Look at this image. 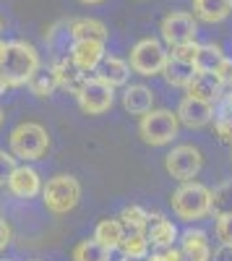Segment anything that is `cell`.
I'll return each mask as SVG.
<instances>
[{"instance_id": "6da1fadb", "label": "cell", "mask_w": 232, "mask_h": 261, "mask_svg": "<svg viewBox=\"0 0 232 261\" xmlns=\"http://www.w3.org/2000/svg\"><path fill=\"white\" fill-rule=\"evenodd\" d=\"M39 65H42V60L32 42L13 39V42H8V53H6L3 65H0V73L6 76L8 86H26Z\"/></svg>"}, {"instance_id": "7a4b0ae2", "label": "cell", "mask_w": 232, "mask_h": 261, "mask_svg": "<svg viewBox=\"0 0 232 261\" xmlns=\"http://www.w3.org/2000/svg\"><path fill=\"white\" fill-rule=\"evenodd\" d=\"M170 204L183 222H198L212 214V188L198 180L180 183V188L172 191Z\"/></svg>"}, {"instance_id": "3957f363", "label": "cell", "mask_w": 232, "mask_h": 261, "mask_svg": "<svg viewBox=\"0 0 232 261\" xmlns=\"http://www.w3.org/2000/svg\"><path fill=\"white\" fill-rule=\"evenodd\" d=\"M8 144H11V154L16 160H24V162H34L39 157L47 154L50 149V136H47V128L39 125V123H18L11 136H8Z\"/></svg>"}, {"instance_id": "277c9868", "label": "cell", "mask_w": 232, "mask_h": 261, "mask_svg": "<svg viewBox=\"0 0 232 261\" xmlns=\"http://www.w3.org/2000/svg\"><path fill=\"white\" fill-rule=\"evenodd\" d=\"M180 134V120L172 110L167 107H152L149 113H143L138 120V136L152 144V146H167L172 144Z\"/></svg>"}, {"instance_id": "5b68a950", "label": "cell", "mask_w": 232, "mask_h": 261, "mask_svg": "<svg viewBox=\"0 0 232 261\" xmlns=\"http://www.w3.org/2000/svg\"><path fill=\"white\" fill-rule=\"evenodd\" d=\"M42 201L52 214H68L81 201V183L73 175H55L42 183Z\"/></svg>"}, {"instance_id": "8992f818", "label": "cell", "mask_w": 232, "mask_h": 261, "mask_svg": "<svg viewBox=\"0 0 232 261\" xmlns=\"http://www.w3.org/2000/svg\"><path fill=\"white\" fill-rule=\"evenodd\" d=\"M167 58L170 55H167V50L162 47V42L154 39V37H146V39H138L133 45L128 65H131V71L138 73V76H159L164 71Z\"/></svg>"}, {"instance_id": "52a82bcc", "label": "cell", "mask_w": 232, "mask_h": 261, "mask_svg": "<svg viewBox=\"0 0 232 261\" xmlns=\"http://www.w3.org/2000/svg\"><path fill=\"white\" fill-rule=\"evenodd\" d=\"M201 167H204V154H201V149L193 146V144H180V146H175L170 154L164 157L167 175L180 180V183L196 180Z\"/></svg>"}, {"instance_id": "ba28073f", "label": "cell", "mask_w": 232, "mask_h": 261, "mask_svg": "<svg viewBox=\"0 0 232 261\" xmlns=\"http://www.w3.org/2000/svg\"><path fill=\"white\" fill-rule=\"evenodd\" d=\"M76 102L86 115H104L115 105V89L97 76H86V81L76 94Z\"/></svg>"}, {"instance_id": "9c48e42d", "label": "cell", "mask_w": 232, "mask_h": 261, "mask_svg": "<svg viewBox=\"0 0 232 261\" xmlns=\"http://www.w3.org/2000/svg\"><path fill=\"white\" fill-rule=\"evenodd\" d=\"M159 32H162V39L167 42V45L178 47V45H185V42H196L198 21L188 11H172V13H167L162 18Z\"/></svg>"}, {"instance_id": "30bf717a", "label": "cell", "mask_w": 232, "mask_h": 261, "mask_svg": "<svg viewBox=\"0 0 232 261\" xmlns=\"http://www.w3.org/2000/svg\"><path fill=\"white\" fill-rule=\"evenodd\" d=\"M185 92H188V97H191V99H201V102H206V105L217 107L219 99L224 97V84L219 81L217 73H198V71H196L193 79L188 81Z\"/></svg>"}, {"instance_id": "8fae6325", "label": "cell", "mask_w": 232, "mask_h": 261, "mask_svg": "<svg viewBox=\"0 0 232 261\" xmlns=\"http://www.w3.org/2000/svg\"><path fill=\"white\" fill-rule=\"evenodd\" d=\"M68 53H71L68 58L73 60V65L81 73L97 71L99 60L107 55V53H104V42H94V39H73Z\"/></svg>"}, {"instance_id": "7c38bea8", "label": "cell", "mask_w": 232, "mask_h": 261, "mask_svg": "<svg viewBox=\"0 0 232 261\" xmlns=\"http://www.w3.org/2000/svg\"><path fill=\"white\" fill-rule=\"evenodd\" d=\"M6 186L16 199H34V196L42 193V178H39V172L29 165H16V170L11 172Z\"/></svg>"}, {"instance_id": "4fadbf2b", "label": "cell", "mask_w": 232, "mask_h": 261, "mask_svg": "<svg viewBox=\"0 0 232 261\" xmlns=\"http://www.w3.org/2000/svg\"><path fill=\"white\" fill-rule=\"evenodd\" d=\"M178 120L188 128H204L214 120V107L206 105L201 99H191V97H183L178 105Z\"/></svg>"}, {"instance_id": "5bb4252c", "label": "cell", "mask_w": 232, "mask_h": 261, "mask_svg": "<svg viewBox=\"0 0 232 261\" xmlns=\"http://www.w3.org/2000/svg\"><path fill=\"white\" fill-rule=\"evenodd\" d=\"M178 238H180V232H178L175 222H170L162 214H154V217L149 214V227H146V241H149V246L164 251V248H172L178 243Z\"/></svg>"}, {"instance_id": "9a60e30c", "label": "cell", "mask_w": 232, "mask_h": 261, "mask_svg": "<svg viewBox=\"0 0 232 261\" xmlns=\"http://www.w3.org/2000/svg\"><path fill=\"white\" fill-rule=\"evenodd\" d=\"M178 241H180V251L185 261H212V246H209V235L204 230L191 227Z\"/></svg>"}, {"instance_id": "2e32d148", "label": "cell", "mask_w": 232, "mask_h": 261, "mask_svg": "<svg viewBox=\"0 0 232 261\" xmlns=\"http://www.w3.org/2000/svg\"><path fill=\"white\" fill-rule=\"evenodd\" d=\"M97 79H102L104 84H110L112 89L115 86H128V79H131V65L128 60H123V58H115V55H104L97 65V71H94Z\"/></svg>"}, {"instance_id": "e0dca14e", "label": "cell", "mask_w": 232, "mask_h": 261, "mask_svg": "<svg viewBox=\"0 0 232 261\" xmlns=\"http://www.w3.org/2000/svg\"><path fill=\"white\" fill-rule=\"evenodd\" d=\"M50 68H52V73H55L57 89H66V92L73 94V97L78 94V89L83 86V81H86V73H81L68 55H66V58H57Z\"/></svg>"}, {"instance_id": "ac0fdd59", "label": "cell", "mask_w": 232, "mask_h": 261, "mask_svg": "<svg viewBox=\"0 0 232 261\" xmlns=\"http://www.w3.org/2000/svg\"><path fill=\"white\" fill-rule=\"evenodd\" d=\"M152 107H154V92L149 86H143V84L125 86V92H123V110L125 113L141 118L143 113H149Z\"/></svg>"}, {"instance_id": "d6986e66", "label": "cell", "mask_w": 232, "mask_h": 261, "mask_svg": "<svg viewBox=\"0 0 232 261\" xmlns=\"http://www.w3.org/2000/svg\"><path fill=\"white\" fill-rule=\"evenodd\" d=\"M232 13V0H193V18L204 24H219Z\"/></svg>"}, {"instance_id": "ffe728a7", "label": "cell", "mask_w": 232, "mask_h": 261, "mask_svg": "<svg viewBox=\"0 0 232 261\" xmlns=\"http://www.w3.org/2000/svg\"><path fill=\"white\" fill-rule=\"evenodd\" d=\"M68 34H71V42H73V39L107 42V37H110L107 27H104L99 18H89V16H83V18H73L71 24H68Z\"/></svg>"}, {"instance_id": "44dd1931", "label": "cell", "mask_w": 232, "mask_h": 261, "mask_svg": "<svg viewBox=\"0 0 232 261\" xmlns=\"http://www.w3.org/2000/svg\"><path fill=\"white\" fill-rule=\"evenodd\" d=\"M92 238L99 246L107 248V251H118L120 243H123V238H125V227H123L120 220H112V217H110V220H99Z\"/></svg>"}, {"instance_id": "7402d4cb", "label": "cell", "mask_w": 232, "mask_h": 261, "mask_svg": "<svg viewBox=\"0 0 232 261\" xmlns=\"http://www.w3.org/2000/svg\"><path fill=\"white\" fill-rule=\"evenodd\" d=\"M224 53L219 45H198V53H196V60H193V68L198 73H217L219 65L224 63Z\"/></svg>"}, {"instance_id": "603a6c76", "label": "cell", "mask_w": 232, "mask_h": 261, "mask_svg": "<svg viewBox=\"0 0 232 261\" xmlns=\"http://www.w3.org/2000/svg\"><path fill=\"white\" fill-rule=\"evenodd\" d=\"M29 92L34 94V97H52V92L57 89V81H55V73H52V68L50 65H39V68L34 71V76L29 79Z\"/></svg>"}, {"instance_id": "cb8c5ba5", "label": "cell", "mask_w": 232, "mask_h": 261, "mask_svg": "<svg viewBox=\"0 0 232 261\" xmlns=\"http://www.w3.org/2000/svg\"><path fill=\"white\" fill-rule=\"evenodd\" d=\"M193 73H196V68H193L191 63H180V60H172V58H167L164 71H162L164 81L170 84V86H180V89H185L188 81L193 79Z\"/></svg>"}, {"instance_id": "d4e9b609", "label": "cell", "mask_w": 232, "mask_h": 261, "mask_svg": "<svg viewBox=\"0 0 232 261\" xmlns=\"http://www.w3.org/2000/svg\"><path fill=\"white\" fill-rule=\"evenodd\" d=\"M110 256H112V251L99 246L94 238H86V241L76 243L73 246V253H71L73 261H110Z\"/></svg>"}, {"instance_id": "484cf974", "label": "cell", "mask_w": 232, "mask_h": 261, "mask_svg": "<svg viewBox=\"0 0 232 261\" xmlns=\"http://www.w3.org/2000/svg\"><path fill=\"white\" fill-rule=\"evenodd\" d=\"M118 220L123 222L125 232H146V227H149V212H146L143 206L131 204V206H125L120 212Z\"/></svg>"}, {"instance_id": "4316f807", "label": "cell", "mask_w": 232, "mask_h": 261, "mask_svg": "<svg viewBox=\"0 0 232 261\" xmlns=\"http://www.w3.org/2000/svg\"><path fill=\"white\" fill-rule=\"evenodd\" d=\"M149 241H146V232H125L123 238V243H120V251L123 256H128V258H146L149 256Z\"/></svg>"}, {"instance_id": "83f0119b", "label": "cell", "mask_w": 232, "mask_h": 261, "mask_svg": "<svg viewBox=\"0 0 232 261\" xmlns=\"http://www.w3.org/2000/svg\"><path fill=\"white\" fill-rule=\"evenodd\" d=\"M212 214H232V183H222L212 191Z\"/></svg>"}, {"instance_id": "f1b7e54d", "label": "cell", "mask_w": 232, "mask_h": 261, "mask_svg": "<svg viewBox=\"0 0 232 261\" xmlns=\"http://www.w3.org/2000/svg\"><path fill=\"white\" fill-rule=\"evenodd\" d=\"M196 53H198V42H185V45H178V47H170V55L172 60H180V63H191L196 60Z\"/></svg>"}, {"instance_id": "f546056e", "label": "cell", "mask_w": 232, "mask_h": 261, "mask_svg": "<svg viewBox=\"0 0 232 261\" xmlns=\"http://www.w3.org/2000/svg\"><path fill=\"white\" fill-rule=\"evenodd\" d=\"M217 238L222 241V246L232 248V214H219L217 217Z\"/></svg>"}, {"instance_id": "4dcf8cb0", "label": "cell", "mask_w": 232, "mask_h": 261, "mask_svg": "<svg viewBox=\"0 0 232 261\" xmlns=\"http://www.w3.org/2000/svg\"><path fill=\"white\" fill-rule=\"evenodd\" d=\"M13 170H16V157L11 154V151L0 149V186L8 183V178H11Z\"/></svg>"}, {"instance_id": "1f68e13d", "label": "cell", "mask_w": 232, "mask_h": 261, "mask_svg": "<svg viewBox=\"0 0 232 261\" xmlns=\"http://www.w3.org/2000/svg\"><path fill=\"white\" fill-rule=\"evenodd\" d=\"M214 130H217V136L224 144H232V118H217L214 120Z\"/></svg>"}, {"instance_id": "d6a6232c", "label": "cell", "mask_w": 232, "mask_h": 261, "mask_svg": "<svg viewBox=\"0 0 232 261\" xmlns=\"http://www.w3.org/2000/svg\"><path fill=\"white\" fill-rule=\"evenodd\" d=\"M217 76H219V81L224 84V89H227V86H232V60H229V58H224V63L219 65Z\"/></svg>"}, {"instance_id": "836d02e7", "label": "cell", "mask_w": 232, "mask_h": 261, "mask_svg": "<svg viewBox=\"0 0 232 261\" xmlns=\"http://www.w3.org/2000/svg\"><path fill=\"white\" fill-rule=\"evenodd\" d=\"M11 238H13V230H11V225L3 220V217H0V253H3V251L8 248Z\"/></svg>"}, {"instance_id": "e575fe53", "label": "cell", "mask_w": 232, "mask_h": 261, "mask_svg": "<svg viewBox=\"0 0 232 261\" xmlns=\"http://www.w3.org/2000/svg\"><path fill=\"white\" fill-rule=\"evenodd\" d=\"M162 256H164V261H185V258H183V251L175 248V246H172V248H164Z\"/></svg>"}, {"instance_id": "d590c367", "label": "cell", "mask_w": 232, "mask_h": 261, "mask_svg": "<svg viewBox=\"0 0 232 261\" xmlns=\"http://www.w3.org/2000/svg\"><path fill=\"white\" fill-rule=\"evenodd\" d=\"M214 261H232V248H229V246H222V248L214 253Z\"/></svg>"}, {"instance_id": "8d00e7d4", "label": "cell", "mask_w": 232, "mask_h": 261, "mask_svg": "<svg viewBox=\"0 0 232 261\" xmlns=\"http://www.w3.org/2000/svg\"><path fill=\"white\" fill-rule=\"evenodd\" d=\"M8 89H11V86H8V81H6V76H3V73H0V97H3V94H6Z\"/></svg>"}, {"instance_id": "74e56055", "label": "cell", "mask_w": 232, "mask_h": 261, "mask_svg": "<svg viewBox=\"0 0 232 261\" xmlns=\"http://www.w3.org/2000/svg\"><path fill=\"white\" fill-rule=\"evenodd\" d=\"M6 53H8V42L0 39V65H3V60H6Z\"/></svg>"}, {"instance_id": "f35d334b", "label": "cell", "mask_w": 232, "mask_h": 261, "mask_svg": "<svg viewBox=\"0 0 232 261\" xmlns=\"http://www.w3.org/2000/svg\"><path fill=\"white\" fill-rule=\"evenodd\" d=\"M143 261H164V256H162V251H154V253H149Z\"/></svg>"}, {"instance_id": "ab89813d", "label": "cell", "mask_w": 232, "mask_h": 261, "mask_svg": "<svg viewBox=\"0 0 232 261\" xmlns=\"http://www.w3.org/2000/svg\"><path fill=\"white\" fill-rule=\"evenodd\" d=\"M78 3H83V6H99V3H104V0H78Z\"/></svg>"}, {"instance_id": "60d3db41", "label": "cell", "mask_w": 232, "mask_h": 261, "mask_svg": "<svg viewBox=\"0 0 232 261\" xmlns=\"http://www.w3.org/2000/svg\"><path fill=\"white\" fill-rule=\"evenodd\" d=\"M120 261H141V258H128V256H123Z\"/></svg>"}, {"instance_id": "b9f144b4", "label": "cell", "mask_w": 232, "mask_h": 261, "mask_svg": "<svg viewBox=\"0 0 232 261\" xmlns=\"http://www.w3.org/2000/svg\"><path fill=\"white\" fill-rule=\"evenodd\" d=\"M0 34H3V16H0Z\"/></svg>"}, {"instance_id": "7bdbcfd3", "label": "cell", "mask_w": 232, "mask_h": 261, "mask_svg": "<svg viewBox=\"0 0 232 261\" xmlns=\"http://www.w3.org/2000/svg\"><path fill=\"white\" fill-rule=\"evenodd\" d=\"M0 125H3V110H0Z\"/></svg>"}, {"instance_id": "ee69618b", "label": "cell", "mask_w": 232, "mask_h": 261, "mask_svg": "<svg viewBox=\"0 0 232 261\" xmlns=\"http://www.w3.org/2000/svg\"><path fill=\"white\" fill-rule=\"evenodd\" d=\"M34 261H37V258H34Z\"/></svg>"}]
</instances>
